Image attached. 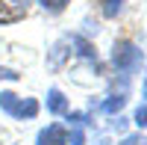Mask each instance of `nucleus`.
I'll list each match as a JSON object with an SVG mask.
<instances>
[{
    "mask_svg": "<svg viewBox=\"0 0 147 145\" xmlns=\"http://www.w3.org/2000/svg\"><path fill=\"white\" fill-rule=\"evenodd\" d=\"M141 59H144L141 51H138L132 42H127V39H124V42H115V47H112V65H115L124 77H129L132 71L141 65Z\"/></svg>",
    "mask_w": 147,
    "mask_h": 145,
    "instance_id": "1",
    "label": "nucleus"
},
{
    "mask_svg": "<svg viewBox=\"0 0 147 145\" xmlns=\"http://www.w3.org/2000/svg\"><path fill=\"white\" fill-rule=\"evenodd\" d=\"M0 110L12 118H35L38 116V101L21 98V95H12V92H0Z\"/></svg>",
    "mask_w": 147,
    "mask_h": 145,
    "instance_id": "2",
    "label": "nucleus"
},
{
    "mask_svg": "<svg viewBox=\"0 0 147 145\" xmlns=\"http://www.w3.org/2000/svg\"><path fill=\"white\" fill-rule=\"evenodd\" d=\"M71 142V127H65V124H47L41 133H38V139H35V145H68Z\"/></svg>",
    "mask_w": 147,
    "mask_h": 145,
    "instance_id": "3",
    "label": "nucleus"
},
{
    "mask_svg": "<svg viewBox=\"0 0 147 145\" xmlns=\"http://www.w3.org/2000/svg\"><path fill=\"white\" fill-rule=\"evenodd\" d=\"M27 9H30L27 0H0V24H15L27 18Z\"/></svg>",
    "mask_w": 147,
    "mask_h": 145,
    "instance_id": "4",
    "label": "nucleus"
},
{
    "mask_svg": "<svg viewBox=\"0 0 147 145\" xmlns=\"http://www.w3.org/2000/svg\"><path fill=\"white\" fill-rule=\"evenodd\" d=\"M47 110H50L53 116H65L68 113V98H65V95H62V89H50V92H47Z\"/></svg>",
    "mask_w": 147,
    "mask_h": 145,
    "instance_id": "5",
    "label": "nucleus"
},
{
    "mask_svg": "<svg viewBox=\"0 0 147 145\" xmlns=\"http://www.w3.org/2000/svg\"><path fill=\"white\" fill-rule=\"evenodd\" d=\"M71 44H77V47H80V53H82L85 59H94V62H97V51L91 47V42H85V39H82V36H74Z\"/></svg>",
    "mask_w": 147,
    "mask_h": 145,
    "instance_id": "6",
    "label": "nucleus"
},
{
    "mask_svg": "<svg viewBox=\"0 0 147 145\" xmlns=\"http://www.w3.org/2000/svg\"><path fill=\"white\" fill-rule=\"evenodd\" d=\"M124 104H127L124 95H112L109 101H103V113H109V116H112V113H121V110H124Z\"/></svg>",
    "mask_w": 147,
    "mask_h": 145,
    "instance_id": "7",
    "label": "nucleus"
},
{
    "mask_svg": "<svg viewBox=\"0 0 147 145\" xmlns=\"http://www.w3.org/2000/svg\"><path fill=\"white\" fill-rule=\"evenodd\" d=\"M103 3V15L106 18H118V12L124 9V0H100Z\"/></svg>",
    "mask_w": 147,
    "mask_h": 145,
    "instance_id": "8",
    "label": "nucleus"
},
{
    "mask_svg": "<svg viewBox=\"0 0 147 145\" xmlns=\"http://www.w3.org/2000/svg\"><path fill=\"white\" fill-rule=\"evenodd\" d=\"M38 3L47 9V12H53V15H59V12H62L68 3H71V0H38Z\"/></svg>",
    "mask_w": 147,
    "mask_h": 145,
    "instance_id": "9",
    "label": "nucleus"
},
{
    "mask_svg": "<svg viewBox=\"0 0 147 145\" xmlns=\"http://www.w3.org/2000/svg\"><path fill=\"white\" fill-rule=\"evenodd\" d=\"M132 122H136L138 127H147V104H141L138 110H136V116H132Z\"/></svg>",
    "mask_w": 147,
    "mask_h": 145,
    "instance_id": "10",
    "label": "nucleus"
},
{
    "mask_svg": "<svg viewBox=\"0 0 147 145\" xmlns=\"http://www.w3.org/2000/svg\"><path fill=\"white\" fill-rule=\"evenodd\" d=\"M0 80H18V71H12V68H0Z\"/></svg>",
    "mask_w": 147,
    "mask_h": 145,
    "instance_id": "11",
    "label": "nucleus"
},
{
    "mask_svg": "<svg viewBox=\"0 0 147 145\" xmlns=\"http://www.w3.org/2000/svg\"><path fill=\"white\" fill-rule=\"evenodd\" d=\"M121 145H144V139H141V136H127Z\"/></svg>",
    "mask_w": 147,
    "mask_h": 145,
    "instance_id": "12",
    "label": "nucleus"
},
{
    "mask_svg": "<svg viewBox=\"0 0 147 145\" xmlns=\"http://www.w3.org/2000/svg\"><path fill=\"white\" fill-rule=\"evenodd\" d=\"M141 92H144V98H147V77H144V89H141Z\"/></svg>",
    "mask_w": 147,
    "mask_h": 145,
    "instance_id": "13",
    "label": "nucleus"
},
{
    "mask_svg": "<svg viewBox=\"0 0 147 145\" xmlns=\"http://www.w3.org/2000/svg\"><path fill=\"white\" fill-rule=\"evenodd\" d=\"M100 145H106V142H100Z\"/></svg>",
    "mask_w": 147,
    "mask_h": 145,
    "instance_id": "14",
    "label": "nucleus"
}]
</instances>
